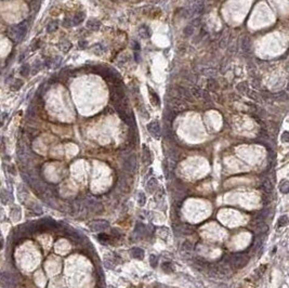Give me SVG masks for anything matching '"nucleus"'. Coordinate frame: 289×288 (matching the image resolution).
<instances>
[{
	"mask_svg": "<svg viewBox=\"0 0 289 288\" xmlns=\"http://www.w3.org/2000/svg\"><path fill=\"white\" fill-rule=\"evenodd\" d=\"M101 26V23L96 20H89L87 22V27L91 30H98Z\"/></svg>",
	"mask_w": 289,
	"mask_h": 288,
	"instance_id": "nucleus-11",
	"label": "nucleus"
},
{
	"mask_svg": "<svg viewBox=\"0 0 289 288\" xmlns=\"http://www.w3.org/2000/svg\"><path fill=\"white\" fill-rule=\"evenodd\" d=\"M157 187H158V182L156 179H151L146 184V191L150 193H154L157 190Z\"/></svg>",
	"mask_w": 289,
	"mask_h": 288,
	"instance_id": "nucleus-7",
	"label": "nucleus"
},
{
	"mask_svg": "<svg viewBox=\"0 0 289 288\" xmlns=\"http://www.w3.org/2000/svg\"><path fill=\"white\" fill-rule=\"evenodd\" d=\"M87 45H88V43H87V41H80L79 42V47L82 48V49H84V48H86Z\"/></svg>",
	"mask_w": 289,
	"mask_h": 288,
	"instance_id": "nucleus-31",
	"label": "nucleus"
},
{
	"mask_svg": "<svg viewBox=\"0 0 289 288\" xmlns=\"http://www.w3.org/2000/svg\"><path fill=\"white\" fill-rule=\"evenodd\" d=\"M248 259L246 258V256L242 255V253H236L234 256L229 257V263L232 266L233 269H242L247 264Z\"/></svg>",
	"mask_w": 289,
	"mask_h": 288,
	"instance_id": "nucleus-2",
	"label": "nucleus"
},
{
	"mask_svg": "<svg viewBox=\"0 0 289 288\" xmlns=\"http://www.w3.org/2000/svg\"><path fill=\"white\" fill-rule=\"evenodd\" d=\"M143 158H144V162H145L146 164H150V163L152 162L151 151H150L146 146H144V149H143Z\"/></svg>",
	"mask_w": 289,
	"mask_h": 288,
	"instance_id": "nucleus-14",
	"label": "nucleus"
},
{
	"mask_svg": "<svg viewBox=\"0 0 289 288\" xmlns=\"http://www.w3.org/2000/svg\"><path fill=\"white\" fill-rule=\"evenodd\" d=\"M148 91H150V98H151L152 102L154 103V105H159V104H160V100H159L157 93H156V92H154L152 89H148Z\"/></svg>",
	"mask_w": 289,
	"mask_h": 288,
	"instance_id": "nucleus-13",
	"label": "nucleus"
},
{
	"mask_svg": "<svg viewBox=\"0 0 289 288\" xmlns=\"http://www.w3.org/2000/svg\"><path fill=\"white\" fill-rule=\"evenodd\" d=\"M2 244H3V239L1 237V233H0V249L2 248Z\"/></svg>",
	"mask_w": 289,
	"mask_h": 288,
	"instance_id": "nucleus-33",
	"label": "nucleus"
},
{
	"mask_svg": "<svg viewBox=\"0 0 289 288\" xmlns=\"http://www.w3.org/2000/svg\"><path fill=\"white\" fill-rule=\"evenodd\" d=\"M147 130L155 139H159V138H160L161 130H160V126H159L158 122H150V124L147 125Z\"/></svg>",
	"mask_w": 289,
	"mask_h": 288,
	"instance_id": "nucleus-5",
	"label": "nucleus"
},
{
	"mask_svg": "<svg viewBox=\"0 0 289 288\" xmlns=\"http://www.w3.org/2000/svg\"><path fill=\"white\" fill-rule=\"evenodd\" d=\"M279 191L284 194H287L289 191V182L287 180H283L279 184Z\"/></svg>",
	"mask_w": 289,
	"mask_h": 288,
	"instance_id": "nucleus-15",
	"label": "nucleus"
},
{
	"mask_svg": "<svg viewBox=\"0 0 289 288\" xmlns=\"http://www.w3.org/2000/svg\"><path fill=\"white\" fill-rule=\"evenodd\" d=\"M193 33H194V26H192V25H188V27L184 29V34L186 36H191Z\"/></svg>",
	"mask_w": 289,
	"mask_h": 288,
	"instance_id": "nucleus-27",
	"label": "nucleus"
},
{
	"mask_svg": "<svg viewBox=\"0 0 289 288\" xmlns=\"http://www.w3.org/2000/svg\"><path fill=\"white\" fill-rule=\"evenodd\" d=\"M141 29H143V32L140 30V33H141L140 35H141L143 38H148L150 36H151V29H150L147 26H142Z\"/></svg>",
	"mask_w": 289,
	"mask_h": 288,
	"instance_id": "nucleus-20",
	"label": "nucleus"
},
{
	"mask_svg": "<svg viewBox=\"0 0 289 288\" xmlns=\"http://www.w3.org/2000/svg\"><path fill=\"white\" fill-rule=\"evenodd\" d=\"M98 238H99V241L103 242V243H109V242H111V237L104 233L99 234V235H98Z\"/></svg>",
	"mask_w": 289,
	"mask_h": 288,
	"instance_id": "nucleus-24",
	"label": "nucleus"
},
{
	"mask_svg": "<svg viewBox=\"0 0 289 288\" xmlns=\"http://www.w3.org/2000/svg\"><path fill=\"white\" fill-rule=\"evenodd\" d=\"M287 223H288V217L287 216L280 217V218L278 219V221H277V228H283V226L287 225Z\"/></svg>",
	"mask_w": 289,
	"mask_h": 288,
	"instance_id": "nucleus-19",
	"label": "nucleus"
},
{
	"mask_svg": "<svg viewBox=\"0 0 289 288\" xmlns=\"http://www.w3.org/2000/svg\"><path fill=\"white\" fill-rule=\"evenodd\" d=\"M178 230L181 234H184V235H191V234L194 233L193 228L188 224H181V225H179Z\"/></svg>",
	"mask_w": 289,
	"mask_h": 288,
	"instance_id": "nucleus-6",
	"label": "nucleus"
},
{
	"mask_svg": "<svg viewBox=\"0 0 289 288\" xmlns=\"http://www.w3.org/2000/svg\"><path fill=\"white\" fill-rule=\"evenodd\" d=\"M287 135H288V132H284V133H283L282 139H283V141H284V142H288V138H287Z\"/></svg>",
	"mask_w": 289,
	"mask_h": 288,
	"instance_id": "nucleus-30",
	"label": "nucleus"
},
{
	"mask_svg": "<svg viewBox=\"0 0 289 288\" xmlns=\"http://www.w3.org/2000/svg\"><path fill=\"white\" fill-rule=\"evenodd\" d=\"M71 47H72V45H71V42L68 41H62L60 43V48H61L62 51H64V52H67Z\"/></svg>",
	"mask_w": 289,
	"mask_h": 288,
	"instance_id": "nucleus-23",
	"label": "nucleus"
},
{
	"mask_svg": "<svg viewBox=\"0 0 289 288\" xmlns=\"http://www.w3.org/2000/svg\"><path fill=\"white\" fill-rule=\"evenodd\" d=\"M27 27H28V22L27 21H24V22L20 23L17 25H13L9 28V32H8V36L15 42H20L22 41V39L25 37V34L27 32Z\"/></svg>",
	"mask_w": 289,
	"mask_h": 288,
	"instance_id": "nucleus-1",
	"label": "nucleus"
},
{
	"mask_svg": "<svg viewBox=\"0 0 289 288\" xmlns=\"http://www.w3.org/2000/svg\"><path fill=\"white\" fill-rule=\"evenodd\" d=\"M0 286L2 288H15L16 287V278L12 274L2 272V273H0Z\"/></svg>",
	"mask_w": 289,
	"mask_h": 288,
	"instance_id": "nucleus-3",
	"label": "nucleus"
},
{
	"mask_svg": "<svg viewBox=\"0 0 289 288\" xmlns=\"http://www.w3.org/2000/svg\"><path fill=\"white\" fill-rule=\"evenodd\" d=\"M125 168H126L127 170H129V171L134 170V168H136V159H134V157L131 156L126 159V162H125Z\"/></svg>",
	"mask_w": 289,
	"mask_h": 288,
	"instance_id": "nucleus-9",
	"label": "nucleus"
},
{
	"mask_svg": "<svg viewBox=\"0 0 289 288\" xmlns=\"http://www.w3.org/2000/svg\"><path fill=\"white\" fill-rule=\"evenodd\" d=\"M157 261H158V258H157L155 255H151V257H150V262H151L152 266L155 268L156 264H157Z\"/></svg>",
	"mask_w": 289,
	"mask_h": 288,
	"instance_id": "nucleus-28",
	"label": "nucleus"
},
{
	"mask_svg": "<svg viewBox=\"0 0 289 288\" xmlns=\"http://www.w3.org/2000/svg\"><path fill=\"white\" fill-rule=\"evenodd\" d=\"M57 27H59V25H57V22H55V21H53V22H50L49 24H48L47 26V32L48 33H54L55 30L57 29Z\"/></svg>",
	"mask_w": 289,
	"mask_h": 288,
	"instance_id": "nucleus-17",
	"label": "nucleus"
},
{
	"mask_svg": "<svg viewBox=\"0 0 289 288\" xmlns=\"http://www.w3.org/2000/svg\"><path fill=\"white\" fill-rule=\"evenodd\" d=\"M63 25L64 26H66V27H69V26H72V20H69V19H65L64 21H63Z\"/></svg>",
	"mask_w": 289,
	"mask_h": 288,
	"instance_id": "nucleus-29",
	"label": "nucleus"
},
{
	"mask_svg": "<svg viewBox=\"0 0 289 288\" xmlns=\"http://www.w3.org/2000/svg\"><path fill=\"white\" fill-rule=\"evenodd\" d=\"M8 171H10L11 173L12 174H14L15 173V171H14V168H13V166H10L9 168H8Z\"/></svg>",
	"mask_w": 289,
	"mask_h": 288,
	"instance_id": "nucleus-32",
	"label": "nucleus"
},
{
	"mask_svg": "<svg viewBox=\"0 0 289 288\" xmlns=\"http://www.w3.org/2000/svg\"><path fill=\"white\" fill-rule=\"evenodd\" d=\"M161 269H163V271H165L166 273H172V266H171L170 262H163V264H161Z\"/></svg>",
	"mask_w": 289,
	"mask_h": 288,
	"instance_id": "nucleus-21",
	"label": "nucleus"
},
{
	"mask_svg": "<svg viewBox=\"0 0 289 288\" xmlns=\"http://www.w3.org/2000/svg\"><path fill=\"white\" fill-rule=\"evenodd\" d=\"M22 84H23V81L21 79H17V80H15L14 82H13V87H12V89L13 90H19V89H21V87H22Z\"/></svg>",
	"mask_w": 289,
	"mask_h": 288,
	"instance_id": "nucleus-26",
	"label": "nucleus"
},
{
	"mask_svg": "<svg viewBox=\"0 0 289 288\" xmlns=\"http://www.w3.org/2000/svg\"><path fill=\"white\" fill-rule=\"evenodd\" d=\"M262 190L267 194H270L273 192V184L269 179H264L262 182Z\"/></svg>",
	"mask_w": 289,
	"mask_h": 288,
	"instance_id": "nucleus-8",
	"label": "nucleus"
},
{
	"mask_svg": "<svg viewBox=\"0 0 289 288\" xmlns=\"http://www.w3.org/2000/svg\"><path fill=\"white\" fill-rule=\"evenodd\" d=\"M138 201H139V205H140V206H144V204H145V201H146L145 194H144V193H140V194H139Z\"/></svg>",
	"mask_w": 289,
	"mask_h": 288,
	"instance_id": "nucleus-25",
	"label": "nucleus"
},
{
	"mask_svg": "<svg viewBox=\"0 0 289 288\" xmlns=\"http://www.w3.org/2000/svg\"><path fill=\"white\" fill-rule=\"evenodd\" d=\"M257 230L260 232V233H265V232L269 230V228H267V225L264 223V222H260V223L257 224Z\"/></svg>",
	"mask_w": 289,
	"mask_h": 288,
	"instance_id": "nucleus-22",
	"label": "nucleus"
},
{
	"mask_svg": "<svg viewBox=\"0 0 289 288\" xmlns=\"http://www.w3.org/2000/svg\"><path fill=\"white\" fill-rule=\"evenodd\" d=\"M182 251L184 252H192V250H193V244L191 243V242H188V241H186V242H184L183 243V245H182Z\"/></svg>",
	"mask_w": 289,
	"mask_h": 288,
	"instance_id": "nucleus-16",
	"label": "nucleus"
},
{
	"mask_svg": "<svg viewBox=\"0 0 289 288\" xmlns=\"http://www.w3.org/2000/svg\"><path fill=\"white\" fill-rule=\"evenodd\" d=\"M84 20V13L79 12V13H77V14H75V16H73V19H72V24H73V26L79 25L80 23H81Z\"/></svg>",
	"mask_w": 289,
	"mask_h": 288,
	"instance_id": "nucleus-10",
	"label": "nucleus"
},
{
	"mask_svg": "<svg viewBox=\"0 0 289 288\" xmlns=\"http://www.w3.org/2000/svg\"><path fill=\"white\" fill-rule=\"evenodd\" d=\"M30 72V66L28 64H25L23 65L22 67H21L20 70V74L22 75V76H24V77H26V76H28V74H29Z\"/></svg>",
	"mask_w": 289,
	"mask_h": 288,
	"instance_id": "nucleus-18",
	"label": "nucleus"
},
{
	"mask_svg": "<svg viewBox=\"0 0 289 288\" xmlns=\"http://www.w3.org/2000/svg\"><path fill=\"white\" fill-rule=\"evenodd\" d=\"M107 228H108V222L105 220H94L89 223V228L93 232L104 231Z\"/></svg>",
	"mask_w": 289,
	"mask_h": 288,
	"instance_id": "nucleus-4",
	"label": "nucleus"
},
{
	"mask_svg": "<svg viewBox=\"0 0 289 288\" xmlns=\"http://www.w3.org/2000/svg\"><path fill=\"white\" fill-rule=\"evenodd\" d=\"M131 256L133 257V258L136 259H139V260H141V259H143L144 257V251L142 250V249L140 248H133L131 249Z\"/></svg>",
	"mask_w": 289,
	"mask_h": 288,
	"instance_id": "nucleus-12",
	"label": "nucleus"
}]
</instances>
